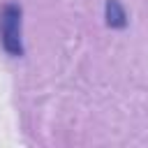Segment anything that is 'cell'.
<instances>
[{"instance_id": "obj_1", "label": "cell", "mask_w": 148, "mask_h": 148, "mask_svg": "<svg viewBox=\"0 0 148 148\" xmlns=\"http://www.w3.org/2000/svg\"><path fill=\"white\" fill-rule=\"evenodd\" d=\"M0 44L2 49L18 58L23 56V44H21V7L16 5H5L0 9Z\"/></svg>"}, {"instance_id": "obj_2", "label": "cell", "mask_w": 148, "mask_h": 148, "mask_svg": "<svg viewBox=\"0 0 148 148\" xmlns=\"http://www.w3.org/2000/svg\"><path fill=\"white\" fill-rule=\"evenodd\" d=\"M104 16H106V25L109 28H125L127 25V14H125V7L120 5V0H106L104 5Z\"/></svg>"}]
</instances>
